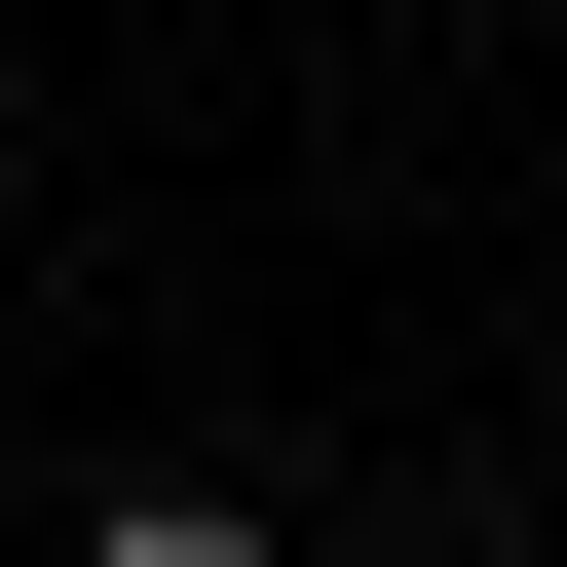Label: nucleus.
I'll return each mask as SVG.
<instances>
[{
  "label": "nucleus",
  "instance_id": "obj_1",
  "mask_svg": "<svg viewBox=\"0 0 567 567\" xmlns=\"http://www.w3.org/2000/svg\"><path fill=\"white\" fill-rule=\"evenodd\" d=\"M76 567H265V529H227V492H114V529H76Z\"/></svg>",
  "mask_w": 567,
  "mask_h": 567
}]
</instances>
